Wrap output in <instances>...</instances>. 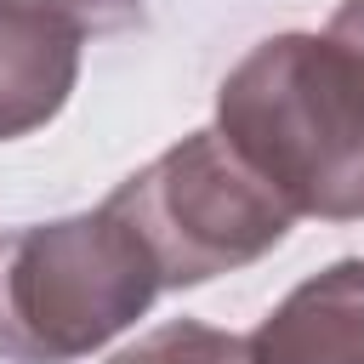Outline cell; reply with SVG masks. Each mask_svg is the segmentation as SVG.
I'll list each match as a JSON object with an SVG mask.
<instances>
[{"instance_id": "obj_4", "label": "cell", "mask_w": 364, "mask_h": 364, "mask_svg": "<svg viewBox=\"0 0 364 364\" xmlns=\"http://www.w3.org/2000/svg\"><path fill=\"white\" fill-rule=\"evenodd\" d=\"M245 347L256 364H364V256L301 279Z\"/></svg>"}, {"instance_id": "obj_1", "label": "cell", "mask_w": 364, "mask_h": 364, "mask_svg": "<svg viewBox=\"0 0 364 364\" xmlns=\"http://www.w3.org/2000/svg\"><path fill=\"white\" fill-rule=\"evenodd\" d=\"M222 142L296 210L364 216V0H341L324 34L250 46L216 91Z\"/></svg>"}, {"instance_id": "obj_6", "label": "cell", "mask_w": 364, "mask_h": 364, "mask_svg": "<svg viewBox=\"0 0 364 364\" xmlns=\"http://www.w3.org/2000/svg\"><path fill=\"white\" fill-rule=\"evenodd\" d=\"M108 364H256V358L239 336L210 330L199 318H176V324H159L154 336H142L136 347L114 353Z\"/></svg>"}, {"instance_id": "obj_5", "label": "cell", "mask_w": 364, "mask_h": 364, "mask_svg": "<svg viewBox=\"0 0 364 364\" xmlns=\"http://www.w3.org/2000/svg\"><path fill=\"white\" fill-rule=\"evenodd\" d=\"M80 34L57 17L0 0V142L46 125L80 74Z\"/></svg>"}, {"instance_id": "obj_2", "label": "cell", "mask_w": 364, "mask_h": 364, "mask_svg": "<svg viewBox=\"0 0 364 364\" xmlns=\"http://www.w3.org/2000/svg\"><path fill=\"white\" fill-rule=\"evenodd\" d=\"M159 290L154 256L108 205L17 228L0 239V358L74 364L131 330Z\"/></svg>"}, {"instance_id": "obj_7", "label": "cell", "mask_w": 364, "mask_h": 364, "mask_svg": "<svg viewBox=\"0 0 364 364\" xmlns=\"http://www.w3.org/2000/svg\"><path fill=\"white\" fill-rule=\"evenodd\" d=\"M11 6H28L40 17H57L63 28H74L80 40L91 34H119L131 23H142V0H11Z\"/></svg>"}, {"instance_id": "obj_3", "label": "cell", "mask_w": 364, "mask_h": 364, "mask_svg": "<svg viewBox=\"0 0 364 364\" xmlns=\"http://www.w3.org/2000/svg\"><path fill=\"white\" fill-rule=\"evenodd\" d=\"M154 256L165 290L239 273L284 245L296 210L222 142V131H193L102 199Z\"/></svg>"}]
</instances>
